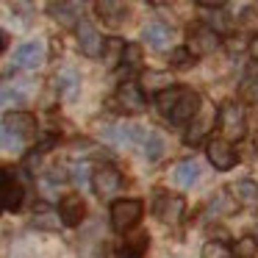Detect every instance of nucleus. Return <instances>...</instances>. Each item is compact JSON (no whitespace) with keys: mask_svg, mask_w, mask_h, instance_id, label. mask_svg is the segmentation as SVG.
Segmentation results:
<instances>
[{"mask_svg":"<svg viewBox=\"0 0 258 258\" xmlns=\"http://www.w3.org/2000/svg\"><path fill=\"white\" fill-rule=\"evenodd\" d=\"M145 217V203L136 197H122L111 203V228L117 233H131Z\"/></svg>","mask_w":258,"mask_h":258,"instance_id":"3","label":"nucleus"},{"mask_svg":"<svg viewBox=\"0 0 258 258\" xmlns=\"http://www.w3.org/2000/svg\"><path fill=\"white\" fill-rule=\"evenodd\" d=\"M142 36H145V42L150 47L164 50V47H169V42H172V28H169V25H164V23H150V25H145Z\"/></svg>","mask_w":258,"mask_h":258,"instance_id":"20","label":"nucleus"},{"mask_svg":"<svg viewBox=\"0 0 258 258\" xmlns=\"http://www.w3.org/2000/svg\"><path fill=\"white\" fill-rule=\"evenodd\" d=\"M95 12L108 28H119L131 20V6L119 3V0H100V3H95Z\"/></svg>","mask_w":258,"mask_h":258,"instance_id":"14","label":"nucleus"},{"mask_svg":"<svg viewBox=\"0 0 258 258\" xmlns=\"http://www.w3.org/2000/svg\"><path fill=\"white\" fill-rule=\"evenodd\" d=\"M200 180V164L195 158H183V161L175 167V183L180 189H191V186Z\"/></svg>","mask_w":258,"mask_h":258,"instance_id":"21","label":"nucleus"},{"mask_svg":"<svg viewBox=\"0 0 258 258\" xmlns=\"http://www.w3.org/2000/svg\"><path fill=\"white\" fill-rule=\"evenodd\" d=\"M236 28H247L252 36L258 34V14L252 6H244L239 14H236Z\"/></svg>","mask_w":258,"mask_h":258,"instance_id":"30","label":"nucleus"},{"mask_svg":"<svg viewBox=\"0 0 258 258\" xmlns=\"http://www.w3.org/2000/svg\"><path fill=\"white\" fill-rule=\"evenodd\" d=\"M25 189L20 183V175L14 169L0 167V214L3 211H17L23 206Z\"/></svg>","mask_w":258,"mask_h":258,"instance_id":"9","label":"nucleus"},{"mask_svg":"<svg viewBox=\"0 0 258 258\" xmlns=\"http://www.w3.org/2000/svg\"><path fill=\"white\" fill-rule=\"evenodd\" d=\"M172 86V75L167 73V70H145L142 73V84H139V89L142 92H153V97L158 95V92H164V89H169Z\"/></svg>","mask_w":258,"mask_h":258,"instance_id":"19","label":"nucleus"},{"mask_svg":"<svg viewBox=\"0 0 258 258\" xmlns=\"http://www.w3.org/2000/svg\"><path fill=\"white\" fill-rule=\"evenodd\" d=\"M56 217H58V222L67 225V228H78V225L86 219V203H84V197L75 195V191L64 195L61 200H58Z\"/></svg>","mask_w":258,"mask_h":258,"instance_id":"12","label":"nucleus"},{"mask_svg":"<svg viewBox=\"0 0 258 258\" xmlns=\"http://www.w3.org/2000/svg\"><path fill=\"white\" fill-rule=\"evenodd\" d=\"M200 258H233V255H230V247L222 239H208L200 250Z\"/></svg>","mask_w":258,"mask_h":258,"instance_id":"28","label":"nucleus"},{"mask_svg":"<svg viewBox=\"0 0 258 258\" xmlns=\"http://www.w3.org/2000/svg\"><path fill=\"white\" fill-rule=\"evenodd\" d=\"M195 64H197V56H191L189 47H183V45L169 53V67L172 70H189V67H195Z\"/></svg>","mask_w":258,"mask_h":258,"instance_id":"27","label":"nucleus"},{"mask_svg":"<svg viewBox=\"0 0 258 258\" xmlns=\"http://www.w3.org/2000/svg\"><path fill=\"white\" fill-rule=\"evenodd\" d=\"M139 147H142V153H145L147 161H158V158L164 156V139H161V134H156V131H147Z\"/></svg>","mask_w":258,"mask_h":258,"instance_id":"24","label":"nucleus"},{"mask_svg":"<svg viewBox=\"0 0 258 258\" xmlns=\"http://www.w3.org/2000/svg\"><path fill=\"white\" fill-rule=\"evenodd\" d=\"M6 103H25V95L20 89H14V86H0V108Z\"/></svg>","mask_w":258,"mask_h":258,"instance_id":"33","label":"nucleus"},{"mask_svg":"<svg viewBox=\"0 0 258 258\" xmlns=\"http://www.w3.org/2000/svg\"><path fill=\"white\" fill-rule=\"evenodd\" d=\"M153 214H156V219L161 225H169V228L180 225L186 219V200H183V195H172V191L158 189L156 203H153Z\"/></svg>","mask_w":258,"mask_h":258,"instance_id":"5","label":"nucleus"},{"mask_svg":"<svg viewBox=\"0 0 258 258\" xmlns=\"http://www.w3.org/2000/svg\"><path fill=\"white\" fill-rule=\"evenodd\" d=\"M219 45H222V39H219L211 28H206L200 20H197V23H191L189 28H186V45L183 47H189L191 56H197V58L208 56V53L219 50Z\"/></svg>","mask_w":258,"mask_h":258,"instance_id":"8","label":"nucleus"},{"mask_svg":"<svg viewBox=\"0 0 258 258\" xmlns=\"http://www.w3.org/2000/svg\"><path fill=\"white\" fill-rule=\"evenodd\" d=\"M258 252V239L255 236H239L236 244L230 247V255L233 258H255Z\"/></svg>","mask_w":258,"mask_h":258,"instance_id":"26","label":"nucleus"},{"mask_svg":"<svg viewBox=\"0 0 258 258\" xmlns=\"http://www.w3.org/2000/svg\"><path fill=\"white\" fill-rule=\"evenodd\" d=\"M0 147H3V150H20V147H23V142H20L17 136H12L6 128H3V125H0Z\"/></svg>","mask_w":258,"mask_h":258,"instance_id":"34","label":"nucleus"},{"mask_svg":"<svg viewBox=\"0 0 258 258\" xmlns=\"http://www.w3.org/2000/svg\"><path fill=\"white\" fill-rule=\"evenodd\" d=\"M217 125L222 131V139L228 145H236L247 136V111L241 103L236 100H225L222 106L217 108Z\"/></svg>","mask_w":258,"mask_h":258,"instance_id":"1","label":"nucleus"},{"mask_svg":"<svg viewBox=\"0 0 258 258\" xmlns=\"http://www.w3.org/2000/svg\"><path fill=\"white\" fill-rule=\"evenodd\" d=\"M228 191H230V197H233V203L239 208H244V211H258V183L255 180H250V178L236 180Z\"/></svg>","mask_w":258,"mask_h":258,"instance_id":"17","label":"nucleus"},{"mask_svg":"<svg viewBox=\"0 0 258 258\" xmlns=\"http://www.w3.org/2000/svg\"><path fill=\"white\" fill-rule=\"evenodd\" d=\"M200 108H203V97L197 95L195 89H189V86H180V92H178V97H175V103H172V108L167 111V122L169 125H189L191 119H197V114H200Z\"/></svg>","mask_w":258,"mask_h":258,"instance_id":"4","label":"nucleus"},{"mask_svg":"<svg viewBox=\"0 0 258 258\" xmlns=\"http://www.w3.org/2000/svg\"><path fill=\"white\" fill-rule=\"evenodd\" d=\"M197 9H200V12H208V14H203L200 23L206 25V28H211L219 39H222V36H228V34H233L236 14L228 12V3H208V0H200V3H197Z\"/></svg>","mask_w":258,"mask_h":258,"instance_id":"6","label":"nucleus"},{"mask_svg":"<svg viewBox=\"0 0 258 258\" xmlns=\"http://www.w3.org/2000/svg\"><path fill=\"white\" fill-rule=\"evenodd\" d=\"M206 158L211 161V167L217 172H228L239 164V153H236L233 145L222 139V136H208L206 139Z\"/></svg>","mask_w":258,"mask_h":258,"instance_id":"10","label":"nucleus"},{"mask_svg":"<svg viewBox=\"0 0 258 258\" xmlns=\"http://www.w3.org/2000/svg\"><path fill=\"white\" fill-rule=\"evenodd\" d=\"M67 178H70V172L64 167H53L50 172H47V180H53V183H64Z\"/></svg>","mask_w":258,"mask_h":258,"instance_id":"35","label":"nucleus"},{"mask_svg":"<svg viewBox=\"0 0 258 258\" xmlns=\"http://www.w3.org/2000/svg\"><path fill=\"white\" fill-rule=\"evenodd\" d=\"M70 178H73L78 186L89 183V178H92V167H89V161H78V164H75L73 172H70Z\"/></svg>","mask_w":258,"mask_h":258,"instance_id":"32","label":"nucleus"},{"mask_svg":"<svg viewBox=\"0 0 258 258\" xmlns=\"http://www.w3.org/2000/svg\"><path fill=\"white\" fill-rule=\"evenodd\" d=\"M47 14L67 28H75L81 23V3H47Z\"/></svg>","mask_w":258,"mask_h":258,"instance_id":"18","label":"nucleus"},{"mask_svg":"<svg viewBox=\"0 0 258 258\" xmlns=\"http://www.w3.org/2000/svg\"><path fill=\"white\" fill-rule=\"evenodd\" d=\"M208 131H211V119H191L189 122V128H186V134H183V145H206V139H208Z\"/></svg>","mask_w":258,"mask_h":258,"instance_id":"23","label":"nucleus"},{"mask_svg":"<svg viewBox=\"0 0 258 258\" xmlns=\"http://www.w3.org/2000/svg\"><path fill=\"white\" fill-rule=\"evenodd\" d=\"M34 225H36V228H45V230H56V228H58L56 211H50L47 206H39V208L34 211Z\"/></svg>","mask_w":258,"mask_h":258,"instance_id":"29","label":"nucleus"},{"mask_svg":"<svg viewBox=\"0 0 258 258\" xmlns=\"http://www.w3.org/2000/svg\"><path fill=\"white\" fill-rule=\"evenodd\" d=\"M58 89L67 97L75 95V92H78V73H75V70H64V73L58 75Z\"/></svg>","mask_w":258,"mask_h":258,"instance_id":"31","label":"nucleus"},{"mask_svg":"<svg viewBox=\"0 0 258 258\" xmlns=\"http://www.w3.org/2000/svg\"><path fill=\"white\" fill-rule=\"evenodd\" d=\"M108 103H111L114 111L125 114V117H136V114L147 111V95L139 89L136 81H125V84H119L117 92H114V97Z\"/></svg>","mask_w":258,"mask_h":258,"instance_id":"2","label":"nucleus"},{"mask_svg":"<svg viewBox=\"0 0 258 258\" xmlns=\"http://www.w3.org/2000/svg\"><path fill=\"white\" fill-rule=\"evenodd\" d=\"M122 47H125V42H122V39H117V36H108V39L103 42V53H100V58H103V64H106L108 70H117V67H119V58H122Z\"/></svg>","mask_w":258,"mask_h":258,"instance_id":"22","label":"nucleus"},{"mask_svg":"<svg viewBox=\"0 0 258 258\" xmlns=\"http://www.w3.org/2000/svg\"><path fill=\"white\" fill-rule=\"evenodd\" d=\"M247 50H250V64H255V67H258V34L247 42Z\"/></svg>","mask_w":258,"mask_h":258,"instance_id":"36","label":"nucleus"},{"mask_svg":"<svg viewBox=\"0 0 258 258\" xmlns=\"http://www.w3.org/2000/svg\"><path fill=\"white\" fill-rule=\"evenodd\" d=\"M139 64H142V45H139V42H125L122 58H119V67L128 73V70H136Z\"/></svg>","mask_w":258,"mask_h":258,"instance_id":"25","label":"nucleus"},{"mask_svg":"<svg viewBox=\"0 0 258 258\" xmlns=\"http://www.w3.org/2000/svg\"><path fill=\"white\" fill-rule=\"evenodd\" d=\"M42 61H45V45L42 42H25V45H20L12 58V64L17 70H36V67H42Z\"/></svg>","mask_w":258,"mask_h":258,"instance_id":"16","label":"nucleus"},{"mask_svg":"<svg viewBox=\"0 0 258 258\" xmlns=\"http://www.w3.org/2000/svg\"><path fill=\"white\" fill-rule=\"evenodd\" d=\"M6 45H9V36L0 31V56H3V50H6Z\"/></svg>","mask_w":258,"mask_h":258,"instance_id":"37","label":"nucleus"},{"mask_svg":"<svg viewBox=\"0 0 258 258\" xmlns=\"http://www.w3.org/2000/svg\"><path fill=\"white\" fill-rule=\"evenodd\" d=\"M147 250H150V233L136 230L122 236V241L117 244V258H145Z\"/></svg>","mask_w":258,"mask_h":258,"instance_id":"15","label":"nucleus"},{"mask_svg":"<svg viewBox=\"0 0 258 258\" xmlns=\"http://www.w3.org/2000/svg\"><path fill=\"white\" fill-rule=\"evenodd\" d=\"M0 125H3L12 136H17L23 145L31 139V136H36V117L31 111H9Z\"/></svg>","mask_w":258,"mask_h":258,"instance_id":"13","label":"nucleus"},{"mask_svg":"<svg viewBox=\"0 0 258 258\" xmlns=\"http://www.w3.org/2000/svg\"><path fill=\"white\" fill-rule=\"evenodd\" d=\"M75 42H78V47H81V53H84V56L100 58L103 42H106V39H103L100 31L95 28V23H89V20L81 17V23L75 25Z\"/></svg>","mask_w":258,"mask_h":258,"instance_id":"11","label":"nucleus"},{"mask_svg":"<svg viewBox=\"0 0 258 258\" xmlns=\"http://www.w3.org/2000/svg\"><path fill=\"white\" fill-rule=\"evenodd\" d=\"M122 172H119L114 164H97L95 169H92V178H89V186L92 191H95L100 200H108V197H114L119 189H122Z\"/></svg>","mask_w":258,"mask_h":258,"instance_id":"7","label":"nucleus"}]
</instances>
